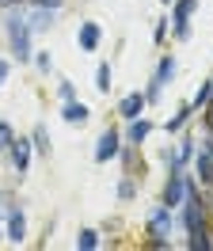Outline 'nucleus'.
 I'll use <instances>...</instances> for the list:
<instances>
[{
	"label": "nucleus",
	"instance_id": "f257e3e1",
	"mask_svg": "<svg viewBox=\"0 0 213 251\" xmlns=\"http://www.w3.org/2000/svg\"><path fill=\"white\" fill-rule=\"evenodd\" d=\"M4 31H8V46H12L15 61H27L30 57V27H27V16H23L19 8H8Z\"/></svg>",
	"mask_w": 213,
	"mask_h": 251
},
{
	"label": "nucleus",
	"instance_id": "f03ea898",
	"mask_svg": "<svg viewBox=\"0 0 213 251\" xmlns=\"http://www.w3.org/2000/svg\"><path fill=\"white\" fill-rule=\"evenodd\" d=\"M149 248H171V209L167 205H156L149 213Z\"/></svg>",
	"mask_w": 213,
	"mask_h": 251
},
{
	"label": "nucleus",
	"instance_id": "7ed1b4c3",
	"mask_svg": "<svg viewBox=\"0 0 213 251\" xmlns=\"http://www.w3.org/2000/svg\"><path fill=\"white\" fill-rule=\"evenodd\" d=\"M183 194H186V168L171 164V168H167V183H164V205L167 209H179Z\"/></svg>",
	"mask_w": 213,
	"mask_h": 251
},
{
	"label": "nucleus",
	"instance_id": "20e7f679",
	"mask_svg": "<svg viewBox=\"0 0 213 251\" xmlns=\"http://www.w3.org/2000/svg\"><path fill=\"white\" fill-rule=\"evenodd\" d=\"M194 160V172H198V179L202 183H213V137L206 133V141H202V149H198V156H190Z\"/></svg>",
	"mask_w": 213,
	"mask_h": 251
},
{
	"label": "nucleus",
	"instance_id": "39448f33",
	"mask_svg": "<svg viewBox=\"0 0 213 251\" xmlns=\"http://www.w3.org/2000/svg\"><path fill=\"white\" fill-rule=\"evenodd\" d=\"M118 149H122V133H118V129H103V137L95 141V160L106 164V160L118 156Z\"/></svg>",
	"mask_w": 213,
	"mask_h": 251
},
{
	"label": "nucleus",
	"instance_id": "423d86ee",
	"mask_svg": "<svg viewBox=\"0 0 213 251\" xmlns=\"http://www.w3.org/2000/svg\"><path fill=\"white\" fill-rule=\"evenodd\" d=\"M145 107H149V99H145V92H130V95H122V103H118V114L130 122V118H141L145 114Z\"/></svg>",
	"mask_w": 213,
	"mask_h": 251
},
{
	"label": "nucleus",
	"instance_id": "0eeeda50",
	"mask_svg": "<svg viewBox=\"0 0 213 251\" xmlns=\"http://www.w3.org/2000/svg\"><path fill=\"white\" fill-rule=\"evenodd\" d=\"M8 240H12V244H23V240H27V217H23L19 205L8 209Z\"/></svg>",
	"mask_w": 213,
	"mask_h": 251
},
{
	"label": "nucleus",
	"instance_id": "6e6552de",
	"mask_svg": "<svg viewBox=\"0 0 213 251\" xmlns=\"http://www.w3.org/2000/svg\"><path fill=\"white\" fill-rule=\"evenodd\" d=\"M27 27H30V34H46L53 27V8H30Z\"/></svg>",
	"mask_w": 213,
	"mask_h": 251
},
{
	"label": "nucleus",
	"instance_id": "1a4fd4ad",
	"mask_svg": "<svg viewBox=\"0 0 213 251\" xmlns=\"http://www.w3.org/2000/svg\"><path fill=\"white\" fill-rule=\"evenodd\" d=\"M8 152H12L15 175H27V168H30V141H19V137H15V141H12V149H8Z\"/></svg>",
	"mask_w": 213,
	"mask_h": 251
},
{
	"label": "nucleus",
	"instance_id": "9d476101",
	"mask_svg": "<svg viewBox=\"0 0 213 251\" xmlns=\"http://www.w3.org/2000/svg\"><path fill=\"white\" fill-rule=\"evenodd\" d=\"M61 118H65L69 126H84V122L91 118V110L84 107V103H76V99H69V103H65V110H61Z\"/></svg>",
	"mask_w": 213,
	"mask_h": 251
},
{
	"label": "nucleus",
	"instance_id": "9b49d317",
	"mask_svg": "<svg viewBox=\"0 0 213 251\" xmlns=\"http://www.w3.org/2000/svg\"><path fill=\"white\" fill-rule=\"evenodd\" d=\"M99 38H103L99 23H84V27H80V50H84V53H91V50L99 46Z\"/></svg>",
	"mask_w": 213,
	"mask_h": 251
},
{
	"label": "nucleus",
	"instance_id": "f8f14e48",
	"mask_svg": "<svg viewBox=\"0 0 213 251\" xmlns=\"http://www.w3.org/2000/svg\"><path fill=\"white\" fill-rule=\"evenodd\" d=\"M171 4H175V8H171V23H190L198 0H171Z\"/></svg>",
	"mask_w": 213,
	"mask_h": 251
},
{
	"label": "nucleus",
	"instance_id": "ddd939ff",
	"mask_svg": "<svg viewBox=\"0 0 213 251\" xmlns=\"http://www.w3.org/2000/svg\"><path fill=\"white\" fill-rule=\"evenodd\" d=\"M149 133H152V122H149V118H130V145H141Z\"/></svg>",
	"mask_w": 213,
	"mask_h": 251
},
{
	"label": "nucleus",
	"instance_id": "4468645a",
	"mask_svg": "<svg viewBox=\"0 0 213 251\" xmlns=\"http://www.w3.org/2000/svg\"><path fill=\"white\" fill-rule=\"evenodd\" d=\"M30 149L42 152V156H50V133H46V126H34V133H30Z\"/></svg>",
	"mask_w": 213,
	"mask_h": 251
},
{
	"label": "nucleus",
	"instance_id": "2eb2a0df",
	"mask_svg": "<svg viewBox=\"0 0 213 251\" xmlns=\"http://www.w3.org/2000/svg\"><path fill=\"white\" fill-rule=\"evenodd\" d=\"M194 137H183L179 141V149H175V164H179V168H186V164H190V156H194Z\"/></svg>",
	"mask_w": 213,
	"mask_h": 251
},
{
	"label": "nucleus",
	"instance_id": "dca6fc26",
	"mask_svg": "<svg viewBox=\"0 0 213 251\" xmlns=\"http://www.w3.org/2000/svg\"><path fill=\"white\" fill-rule=\"evenodd\" d=\"M190 114H194V107H190V103H183V107H179V114H175V118L167 122V133H179L183 126L190 122Z\"/></svg>",
	"mask_w": 213,
	"mask_h": 251
},
{
	"label": "nucleus",
	"instance_id": "f3484780",
	"mask_svg": "<svg viewBox=\"0 0 213 251\" xmlns=\"http://www.w3.org/2000/svg\"><path fill=\"white\" fill-rule=\"evenodd\" d=\"M186 248H190V251H210V248H213V240H210V228H202V232H190Z\"/></svg>",
	"mask_w": 213,
	"mask_h": 251
},
{
	"label": "nucleus",
	"instance_id": "a211bd4d",
	"mask_svg": "<svg viewBox=\"0 0 213 251\" xmlns=\"http://www.w3.org/2000/svg\"><path fill=\"white\" fill-rule=\"evenodd\" d=\"M76 248L80 251H95L99 248V232H95V228H84V232L76 236Z\"/></svg>",
	"mask_w": 213,
	"mask_h": 251
},
{
	"label": "nucleus",
	"instance_id": "6ab92c4d",
	"mask_svg": "<svg viewBox=\"0 0 213 251\" xmlns=\"http://www.w3.org/2000/svg\"><path fill=\"white\" fill-rule=\"evenodd\" d=\"M171 76H175V57H160V65H156V76H152V80L167 84Z\"/></svg>",
	"mask_w": 213,
	"mask_h": 251
},
{
	"label": "nucleus",
	"instance_id": "aec40b11",
	"mask_svg": "<svg viewBox=\"0 0 213 251\" xmlns=\"http://www.w3.org/2000/svg\"><path fill=\"white\" fill-rule=\"evenodd\" d=\"M210 95H213V80H206L202 88L194 92V99H190V107L194 110H206V103H210Z\"/></svg>",
	"mask_w": 213,
	"mask_h": 251
},
{
	"label": "nucleus",
	"instance_id": "412c9836",
	"mask_svg": "<svg viewBox=\"0 0 213 251\" xmlns=\"http://www.w3.org/2000/svg\"><path fill=\"white\" fill-rule=\"evenodd\" d=\"M95 88H99V92H110V65H99V69H95Z\"/></svg>",
	"mask_w": 213,
	"mask_h": 251
},
{
	"label": "nucleus",
	"instance_id": "4be33fe9",
	"mask_svg": "<svg viewBox=\"0 0 213 251\" xmlns=\"http://www.w3.org/2000/svg\"><path fill=\"white\" fill-rule=\"evenodd\" d=\"M12 141H15V129L8 122H0V152H8L12 149Z\"/></svg>",
	"mask_w": 213,
	"mask_h": 251
},
{
	"label": "nucleus",
	"instance_id": "5701e85b",
	"mask_svg": "<svg viewBox=\"0 0 213 251\" xmlns=\"http://www.w3.org/2000/svg\"><path fill=\"white\" fill-rule=\"evenodd\" d=\"M133 194H137V187H133V179L126 175V179H122V183H118V198H122V202H130Z\"/></svg>",
	"mask_w": 213,
	"mask_h": 251
},
{
	"label": "nucleus",
	"instance_id": "b1692460",
	"mask_svg": "<svg viewBox=\"0 0 213 251\" xmlns=\"http://www.w3.org/2000/svg\"><path fill=\"white\" fill-rule=\"evenodd\" d=\"M160 92H164V84H160V80H152L149 88H145V99H149V103H156V99H160Z\"/></svg>",
	"mask_w": 213,
	"mask_h": 251
},
{
	"label": "nucleus",
	"instance_id": "393cba45",
	"mask_svg": "<svg viewBox=\"0 0 213 251\" xmlns=\"http://www.w3.org/2000/svg\"><path fill=\"white\" fill-rule=\"evenodd\" d=\"M34 65H38V69H42V73H50V69H53V57H50V53H34Z\"/></svg>",
	"mask_w": 213,
	"mask_h": 251
},
{
	"label": "nucleus",
	"instance_id": "a878e982",
	"mask_svg": "<svg viewBox=\"0 0 213 251\" xmlns=\"http://www.w3.org/2000/svg\"><path fill=\"white\" fill-rule=\"evenodd\" d=\"M27 4H30V8H53V12H57L65 0H27Z\"/></svg>",
	"mask_w": 213,
	"mask_h": 251
},
{
	"label": "nucleus",
	"instance_id": "bb28decb",
	"mask_svg": "<svg viewBox=\"0 0 213 251\" xmlns=\"http://www.w3.org/2000/svg\"><path fill=\"white\" fill-rule=\"evenodd\" d=\"M57 92H61V99H65V103H69V99H76V92H73V84H69V80H61Z\"/></svg>",
	"mask_w": 213,
	"mask_h": 251
},
{
	"label": "nucleus",
	"instance_id": "cd10ccee",
	"mask_svg": "<svg viewBox=\"0 0 213 251\" xmlns=\"http://www.w3.org/2000/svg\"><path fill=\"white\" fill-rule=\"evenodd\" d=\"M175 38H179V42H183V38H190V23H175Z\"/></svg>",
	"mask_w": 213,
	"mask_h": 251
},
{
	"label": "nucleus",
	"instance_id": "c85d7f7f",
	"mask_svg": "<svg viewBox=\"0 0 213 251\" xmlns=\"http://www.w3.org/2000/svg\"><path fill=\"white\" fill-rule=\"evenodd\" d=\"M8 73H12V65H8V61H4V57H0V88L8 84Z\"/></svg>",
	"mask_w": 213,
	"mask_h": 251
},
{
	"label": "nucleus",
	"instance_id": "c756f323",
	"mask_svg": "<svg viewBox=\"0 0 213 251\" xmlns=\"http://www.w3.org/2000/svg\"><path fill=\"white\" fill-rule=\"evenodd\" d=\"M164 23H167V19H160V23L152 27V38H156V42H160V38H164V34H167V27H164Z\"/></svg>",
	"mask_w": 213,
	"mask_h": 251
},
{
	"label": "nucleus",
	"instance_id": "7c9ffc66",
	"mask_svg": "<svg viewBox=\"0 0 213 251\" xmlns=\"http://www.w3.org/2000/svg\"><path fill=\"white\" fill-rule=\"evenodd\" d=\"M19 4H27V0H0V8H19Z\"/></svg>",
	"mask_w": 213,
	"mask_h": 251
},
{
	"label": "nucleus",
	"instance_id": "2f4dec72",
	"mask_svg": "<svg viewBox=\"0 0 213 251\" xmlns=\"http://www.w3.org/2000/svg\"><path fill=\"white\" fill-rule=\"evenodd\" d=\"M0 217H4V198H0Z\"/></svg>",
	"mask_w": 213,
	"mask_h": 251
},
{
	"label": "nucleus",
	"instance_id": "473e14b6",
	"mask_svg": "<svg viewBox=\"0 0 213 251\" xmlns=\"http://www.w3.org/2000/svg\"><path fill=\"white\" fill-rule=\"evenodd\" d=\"M164 4H171V0H164Z\"/></svg>",
	"mask_w": 213,
	"mask_h": 251
}]
</instances>
